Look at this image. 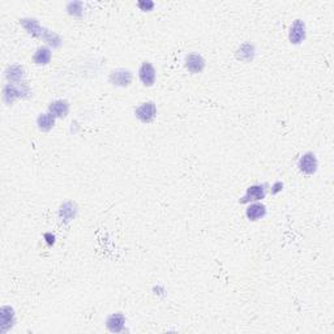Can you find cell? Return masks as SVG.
<instances>
[{
  "instance_id": "obj_1",
  "label": "cell",
  "mask_w": 334,
  "mask_h": 334,
  "mask_svg": "<svg viewBox=\"0 0 334 334\" xmlns=\"http://www.w3.org/2000/svg\"><path fill=\"white\" fill-rule=\"evenodd\" d=\"M30 94V87L27 82L23 84H6L3 87V101L7 106H12L18 98H27Z\"/></svg>"
},
{
  "instance_id": "obj_2",
  "label": "cell",
  "mask_w": 334,
  "mask_h": 334,
  "mask_svg": "<svg viewBox=\"0 0 334 334\" xmlns=\"http://www.w3.org/2000/svg\"><path fill=\"white\" fill-rule=\"evenodd\" d=\"M268 192V184H253L248 187L243 197L239 198L240 204H251L264 200Z\"/></svg>"
},
{
  "instance_id": "obj_3",
  "label": "cell",
  "mask_w": 334,
  "mask_h": 334,
  "mask_svg": "<svg viewBox=\"0 0 334 334\" xmlns=\"http://www.w3.org/2000/svg\"><path fill=\"white\" fill-rule=\"evenodd\" d=\"M132 80H133V73L125 68H118V70L111 71L110 76H108V81L114 86L127 87L132 84Z\"/></svg>"
},
{
  "instance_id": "obj_4",
  "label": "cell",
  "mask_w": 334,
  "mask_h": 334,
  "mask_svg": "<svg viewBox=\"0 0 334 334\" xmlns=\"http://www.w3.org/2000/svg\"><path fill=\"white\" fill-rule=\"evenodd\" d=\"M135 115L141 123H151L157 117V106L153 101L144 102L135 110Z\"/></svg>"
},
{
  "instance_id": "obj_5",
  "label": "cell",
  "mask_w": 334,
  "mask_h": 334,
  "mask_svg": "<svg viewBox=\"0 0 334 334\" xmlns=\"http://www.w3.org/2000/svg\"><path fill=\"white\" fill-rule=\"evenodd\" d=\"M298 167L300 171L305 175H314L317 171L319 167V161H317L316 154L314 151H307L299 158L298 162Z\"/></svg>"
},
{
  "instance_id": "obj_6",
  "label": "cell",
  "mask_w": 334,
  "mask_h": 334,
  "mask_svg": "<svg viewBox=\"0 0 334 334\" xmlns=\"http://www.w3.org/2000/svg\"><path fill=\"white\" fill-rule=\"evenodd\" d=\"M307 35V28H305V23L300 18H297L293 21L290 27V32H288V41L293 44H300L305 39Z\"/></svg>"
},
{
  "instance_id": "obj_7",
  "label": "cell",
  "mask_w": 334,
  "mask_h": 334,
  "mask_svg": "<svg viewBox=\"0 0 334 334\" xmlns=\"http://www.w3.org/2000/svg\"><path fill=\"white\" fill-rule=\"evenodd\" d=\"M139 79L140 81L143 82L144 86H153L155 79H157V72H155V68L153 67V64L149 63V61H143L141 63V65L139 68Z\"/></svg>"
},
{
  "instance_id": "obj_8",
  "label": "cell",
  "mask_w": 334,
  "mask_h": 334,
  "mask_svg": "<svg viewBox=\"0 0 334 334\" xmlns=\"http://www.w3.org/2000/svg\"><path fill=\"white\" fill-rule=\"evenodd\" d=\"M15 324V311L9 305H4L0 309V331L7 333L9 329L13 328Z\"/></svg>"
},
{
  "instance_id": "obj_9",
  "label": "cell",
  "mask_w": 334,
  "mask_h": 334,
  "mask_svg": "<svg viewBox=\"0 0 334 334\" xmlns=\"http://www.w3.org/2000/svg\"><path fill=\"white\" fill-rule=\"evenodd\" d=\"M4 76L9 84H23L24 77H25V70L20 64H12V65L7 67Z\"/></svg>"
},
{
  "instance_id": "obj_10",
  "label": "cell",
  "mask_w": 334,
  "mask_h": 334,
  "mask_svg": "<svg viewBox=\"0 0 334 334\" xmlns=\"http://www.w3.org/2000/svg\"><path fill=\"white\" fill-rule=\"evenodd\" d=\"M207 65V61L200 54H188L186 56V68L191 73H200L203 72L204 68Z\"/></svg>"
},
{
  "instance_id": "obj_11",
  "label": "cell",
  "mask_w": 334,
  "mask_h": 334,
  "mask_svg": "<svg viewBox=\"0 0 334 334\" xmlns=\"http://www.w3.org/2000/svg\"><path fill=\"white\" fill-rule=\"evenodd\" d=\"M20 24H21V27L27 30L28 34L33 35V37H37V38L42 37V33H43L44 28L41 27V24H39V21H38L37 18H34V17L21 18Z\"/></svg>"
},
{
  "instance_id": "obj_12",
  "label": "cell",
  "mask_w": 334,
  "mask_h": 334,
  "mask_svg": "<svg viewBox=\"0 0 334 334\" xmlns=\"http://www.w3.org/2000/svg\"><path fill=\"white\" fill-rule=\"evenodd\" d=\"M125 326V316L123 314H113L106 320V328L111 333H122Z\"/></svg>"
},
{
  "instance_id": "obj_13",
  "label": "cell",
  "mask_w": 334,
  "mask_h": 334,
  "mask_svg": "<svg viewBox=\"0 0 334 334\" xmlns=\"http://www.w3.org/2000/svg\"><path fill=\"white\" fill-rule=\"evenodd\" d=\"M265 214H266V207H265L264 204L259 203V201L248 204L247 209H246V215L252 222L259 221V219L265 217Z\"/></svg>"
},
{
  "instance_id": "obj_14",
  "label": "cell",
  "mask_w": 334,
  "mask_h": 334,
  "mask_svg": "<svg viewBox=\"0 0 334 334\" xmlns=\"http://www.w3.org/2000/svg\"><path fill=\"white\" fill-rule=\"evenodd\" d=\"M49 113L55 118H65L70 113V103L64 99H56L49 105Z\"/></svg>"
},
{
  "instance_id": "obj_15",
  "label": "cell",
  "mask_w": 334,
  "mask_h": 334,
  "mask_svg": "<svg viewBox=\"0 0 334 334\" xmlns=\"http://www.w3.org/2000/svg\"><path fill=\"white\" fill-rule=\"evenodd\" d=\"M76 214H77V207L72 201H67V203L61 204L60 209H59V217L63 222H70L75 219Z\"/></svg>"
},
{
  "instance_id": "obj_16",
  "label": "cell",
  "mask_w": 334,
  "mask_h": 334,
  "mask_svg": "<svg viewBox=\"0 0 334 334\" xmlns=\"http://www.w3.org/2000/svg\"><path fill=\"white\" fill-rule=\"evenodd\" d=\"M255 58V46L250 42L240 44L238 50H236V59L244 63H250Z\"/></svg>"
},
{
  "instance_id": "obj_17",
  "label": "cell",
  "mask_w": 334,
  "mask_h": 334,
  "mask_svg": "<svg viewBox=\"0 0 334 334\" xmlns=\"http://www.w3.org/2000/svg\"><path fill=\"white\" fill-rule=\"evenodd\" d=\"M51 58H53L51 50L47 46H41L35 50L34 55H33V61L37 65H47L51 61Z\"/></svg>"
},
{
  "instance_id": "obj_18",
  "label": "cell",
  "mask_w": 334,
  "mask_h": 334,
  "mask_svg": "<svg viewBox=\"0 0 334 334\" xmlns=\"http://www.w3.org/2000/svg\"><path fill=\"white\" fill-rule=\"evenodd\" d=\"M55 120L56 118L50 113L39 114L37 118L38 129L42 132H50L54 128V125H55Z\"/></svg>"
},
{
  "instance_id": "obj_19",
  "label": "cell",
  "mask_w": 334,
  "mask_h": 334,
  "mask_svg": "<svg viewBox=\"0 0 334 334\" xmlns=\"http://www.w3.org/2000/svg\"><path fill=\"white\" fill-rule=\"evenodd\" d=\"M41 38L43 39L44 42H46L47 44H50L51 47H54V49H58V47H60V44L63 43V42H61L60 35H59L58 33L51 32V30L46 29V28L43 29V33H42Z\"/></svg>"
},
{
  "instance_id": "obj_20",
  "label": "cell",
  "mask_w": 334,
  "mask_h": 334,
  "mask_svg": "<svg viewBox=\"0 0 334 334\" xmlns=\"http://www.w3.org/2000/svg\"><path fill=\"white\" fill-rule=\"evenodd\" d=\"M65 9H67V12L71 16H82V13H84V3L79 2V0H73V2L67 3Z\"/></svg>"
},
{
  "instance_id": "obj_21",
  "label": "cell",
  "mask_w": 334,
  "mask_h": 334,
  "mask_svg": "<svg viewBox=\"0 0 334 334\" xmlns=\"http://www.w3.org/2000/svg\"><path fill=\"white\" fill-rule=\"evenodd\" d=\"M154 6H155V4H154V2H151V0H139V2H137V7L144 12L153 11Z\"/></svg>"
},
{
  "instance_id": "obj_22",
  "label": "cell",
  "mask_w": 334,
  "mask_h": 334,
  "mask_svg": "<svg viewBox=\"0 0 334 334\" xmlns=\"http://www.w3.org/2000/svg\"><path fill=\"white\" fill-rule=\"evenodd\" d=\"M282 189H283V183H282V182H276L271 188L272 195H277V193H279Z\"/></svg>"
},
{
  "instance_id": "obj_23",
  "label": "cell",
  "mask_w": 334,
  "mask_h": 334,
  "mask_svg": "<svg viewBox=\"0 0 334 334\" xmlns=\"http://www.w3.org/2000/svg\"><path fill=\"white\" fill-rule=\"evenodd\" d=\"M44 239H47V244H49V246H53V244L55 243V236L51 235L50 233L44 234Z\"/></svg>"
}]
</instances>
